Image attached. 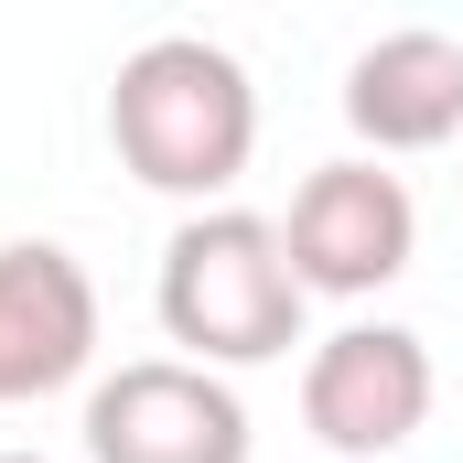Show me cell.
Returning a JSON list of instances; mask_svg holds the SVG:
<instances>
[{"instance_id": "52a82bcc", "label": "cell", "mask_w": 463, "mask_h": 463, "mask_svg": "<svg viewBox=\"0 0 463 463\" xmlns=\"http://www.w3.org/2000/svg\"><path fill=\"white\" fill-rule=\"evenodd\" d=\"M345 129L366 140V162L463 140V43L431 33V22H399V33L355 43V65H345Z\"/></svg>"}, {"instance_id": "7a4b0ae2", "label": "cell", "mask_w": 463, "mask_h": 463, "mask_svg": "<svg viewBox=\"0 0 463 463\" xmlns=\"http://www.w3.org/2000/svg\"><path fill=\"white\" fill-rule=\"evenodd\" d=\"M302 280H291V248L280 216L259 205H205L162 237V280H151V313L162 335L184 345V366H269V355L302 345Z\"/></svg>"}, {"instance_id": "277c9868", "label": "cell", "mask_w": 463, "mask_h": 463, "mask_svg": "<svg viewBox=\"0 0 463 463\" xmlns=\"http://www.w3.org/2000/svg\"><path fill=\"white\" fill-rule=\"evenodd\" d=\"M431 399H442V377L410 324H335L302 355V431L335 463H388L399 442H420Z\"/></svg>"}, {"instance_id": "6da1fadb", "label": "cell", "mask_w": 463, "mask_h": 463, "mask_svg": "<svg viewBox=\"0 0 463 463\" xmlns=\"http://www.w3.org/2000/svg\"><path fill=\"white\" fill-rule=\"evenodd\" d=\"M109 151L129 184L173 194V205H237V173L259 151V87L227 43L205 33H151L140 54H118L109 87Z\"/></svg>"}, {"instance_id": "3957f363", "label": "cell", "mask_w": 463, "mask_h": 463, "mask_svg": "<svg viewBox=\"0 0 463 463\" xmlns=\"http://www.w3.org/2000/svg\"><path fill=\"white\" fill-rule=\"evenodd\" d=\"M280 248H291V280L313 302H366V291H388L420 259V205H410V184L388 162L345 151V162H324V173L291 184Z\"/></svg>"}, {"instance_id": "ba28073f", "label": "cell", "mask_w": 463, "mask_h": 463, "mask_svg": "<svg viewBox=\"0 0 463 463\" xmlns=\"http://www.w3.org/2000/svg\"><path fill=\"white\" fill-rule=\"evenodd\" d=\"M0 463H54V453H0Z\"/></svg>"}, {"instance_id": "8992f818", "label": "cell", "mask_w": 463, "mask_h": 463, "mask_svg": "<svg viewBox=\"0 0 463 463\" xmlns=\"http://www.w3.org/2000/svg\"><path fill=\"white\" fill-rule=\"evenodd\" d=\"M98 366V280L76 248L54 237H11L0 248V410L54 399Z\"/></svg>"}, {"instance_id": "5b68a950", "label": "cell", "mask_w": 463, "mask_h": 463, "mask_svg": "<svg viewBox=\"0 0 463 463\" xmlns=\"http://www.w3.org/2000/svg\"><path fill=\"white\" fill-rule=\"evenodd\" d=\"M248 399L216 366L129 355L87 388V463H248Z\"/></svg>"}]
</instances>
